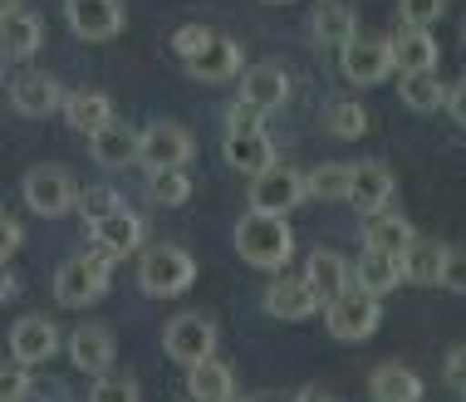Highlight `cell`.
I'll return each mask as SVG.
<instances>
[{
    "mask_svg": "<svg viewBox=\"0 0 466 402\" xmlns=\"http://www.w3.org/2000/svg\"><path fill=\"white\" fill-rule=\"evenodd\" d=\"M69 363L79 373H108L113 368V354H118V344H113V334L104 329V324H79V329L69 334Z\"/></svg>",
    "mask_w": 466,
    "mask_h": 402,
    "instance_id": "ac0fdd59",
    "label": "cell"
},
{
    "mask_svg": "<svg viewBox=\"0 0 466 402\" xmlns=\"http://www.w3.org/2000/svg\"><path fill=\"white\" fill-rule=\"evenodd\" d=\"M398 15H402V25L432 30V25L447 15V0H398Z\"/></svg>",
    "mask_w": 466,
    "mask_h": 402,
    "instance_id": "d590c367",
    "label": "cell"
},
{
    "mask_svg": "<svg viewBox=\"0 0 466 402\" xmlns=\"http://www.w3.org/2000/svg\"><path fill=\"white\" fill-rule=\"evenodd\" d=\"M187 397H197V402H231L236 397V373L226 368L217 354L187 363Z\"/></svg>",
    "mask_w": 466,
    "mask_h": 402,
    "instance_id": "44dd1931",
    "label": "cell"
},
{
    "mask_svg": "<svg viewBox=\"0 0 466 402\" xmlns=\"http://www.w3.org/2000/svg\"><path fill=\"white\" fill-rule=\"evenodd\" d=\"M412 221L408 216H398V211H388V206H378V211H363V246H373V250H388V256H402V250L412 246Z\"/></svg>",
    "mask_w": 466,
    "mask_h": 402,
    "instance_id": "7402d4cb",
    "label": "cell"
},
{
    "mask_svg": "<svg viewBox=\"0 0 466 402\" xmlns=\"http://www.w3.org/2000/svg\"><path fill=\"white\" fill-rule=\"evenodd\" d=\"M20 241H25V231H20V221L15 216H5L0 211V260H10L20 250Z\"/></svg>",
    "mask_w": 466,
    "mask_h": 402,
    "instance_id": "60d3db41",
    "label": "cell"
},
{
    "mask_svg": "<svg viewBox=\"0 0 466 402\" xmlns=\"http://www.w3.org/2000/svg\"><path fill=\"white\" fill-rule=\"evenodd\" d=\"M339 74L354 89H373L393 74V49H388V40H373V35H354V40L339 45Z\"/></svg>",
    "mask_w": 466,
    "mask_h": 402,
    "instance_id": "ba28073f",
    "label": "cell"
},
{
    "mask_svg": "<svg viewBox=\"0 0 466 402\" xmlns=\"http://www.w3.org/2000/svg\"><path fill=\"white\" fill-rule=\"evenodd\" d=\"M324 133L339 137V143H359L369 133V108L354 104V98H329L324 104Z\"/></svg>",
    "mask_w": 466,
    "mask_h": 402,
    "instance_id": "1f68e13d",
    "label": "cell"
},
{
    "mask_svg": "<svg viewBox=\"0 0 466 402\" xmlns=\"http://www.w3.org/2000/svg\"><path fill=\"white\" fill-rule=\"evenodd\" d=\"M369 397L373 402H418L422 397V378L402 363H378L369 373Z\"/></svg>",
    "mask_w": 466,
    "mask_h": 402,
    "instance_id": "f1b7e54d",
    "label": "cell"
},
{
    "mask_svg": "<svg viewBox=\"0 0 466 402\" xmlns=\"http://www.w3.org/2000/svg\"><path fill=\"white\" fill-rule=\"evenodd\" d=\"M74 206H79V216L84 221H98V216H108V211H118L123 206V196L113 192V186H79V196H74Z\"/></svg>",
    "mask_w": 466,
    "mask_h": 402,
    "instance_id": "e575fe53",
    "label": "cell"
},
{
    "mask_svg": "<svg viewBox=\"0 0 466 402\" xmlns=\"http://www.w3.org/2000/svg\"><path fill=\"white\" fill-rule=\"evenodd\" d=\"M447 383H451V393L466 397V348H451V358H447Z\"/></svg>",
    "mask_w": 466,
    "mask_h": 402,
    "instance_id": "7bdbcfd3",
    "label": "cell"
},
{
    "mask_svg": "<svg viewBox=\"0 0 466 402\" xmlns=\"http://www.w3.org/2000/svg\"><path fill=\"white\" fill-rule=\"evenodd\" d=\"M442 285H447V290H461V295H466V250H451V246H447Z\"/></svg>",
    "mask_w": 466,
    "mask_h": 402,
    "instance_id": "ab89813d",
    "label": "cell"
},
{
    "mask_svg": "<svg viewBox=\"0 0 466 402\" xmlns=\"http://www.w3.org/2000/svg\"><path fill=\"white\" fill-rule=\"evenodd\" d=\"M388 49H393V69L408 74V69H437V40L432 30H418V25H402V30L388 40Z\"/></svg>",
    "mask_w": 466,
    "mask_h": 402,
    "instance_id": "d4e9b609",
    "label": "cell"
},
{
    "mask_svg": "<svg viewBox=\"0 0 466 402\" xmlns=\"http://www.w3.org/2000/svg\"><path fill=\"white\" fill-rule=\"evenodd\" d=\"M354 285L359 290H369V295H393L398 285H402V266H398V256H388V250H373V246H363V256L354 260Z\"/></svg>",
    "mask_w": 466,
    "mask_h": 402,
    "instance_id": "603a6c76",
    "label": "cell"
},
{
    "mask_svg": "<svg viewBox=\"0 0 466 402\" xmlns=\"http://www.w3.org/2000/svg\"><path fill=\"white\" fill-rule=\"evenodd\" d=\"M305 196L314 201H344L349 196V162H319L305 172Z\"/></svg>",
    "mask_w": 466,
    "mask_h": 402,
    "instance_id": "d6a6232c",
    "label": "cell"
},
{
    "mask_svg": "<svg viewBox=\"0 0 466 402\" xmlns=\"http://www.w3.org/2000/svg\"><path fill=\"white\" fill-rule=\"evenodd\" d=\"M89 157L98 167H133L137 162V128L123 118H108L98 133H89Z\"/></svg>",
    "mask_w": 466,
    "mask_h": 402,
    "instance_id": "d6986e66",
    "label": "cell"
},
{
    "mask_svg": "<svg viewBox=\"0 0 466 402\" xmlns=\"http://www.w3.org/2000/svg\"><path fill=\"white\" fill-rule=\"evenodd\" d=\"M65 20H69V30L79 35V40L104 45V40H113V35H123L128 10H123V0H65Z\"/></svg>",
    "mask_w": 466,
    "mask_h": 402,
    "instance_id": "9c48e42d",
    "label": "cell"
},
{
    "mask_svg": "<svg viewBox=\"0 0 466 402\" xmlns=\"http://www.w3.org/2000/svg\"><path fill=\"white\" fill-rule=\"evenodd\" d=\"M314 309H319V299H314V290L305 285V275H280V270H275V280L266 290V314H270V319L299 324V319H309Z\"/></svg>",
    "mask_w": 466,
    "mask_h": 402,
    "instance_id": "2e32d148",
    "label": "cell"
},
{
    "mask_svg": "<svg viewBox=\"0 0 466 402\" xmlns=\"http://www.w3.org/2000/svg\"><path fill=\"white\" fill-rule=\"evenodd\" d=\"M354 280V275H349V260L339 256V250H309V260H305V285L314 290V299H334L339 290H344V285Z\"/></svg>",
    "mask_w": 466,
    "mask_h": 402,
    "instance_id": "484cf974",
    "label": "cell"
},
{
    "mask_svg": "<svg viewBox=\"0 0 466 402\" xmlns=\"http://www.w3.org/2000/svg\"><path fill=\"white\" fill-rule=\"evenodd\" d=\"M241 98L250 108H260V113H275L289 98V74L280 65H256V69H246V79H241Z\"/></svg>",
    "mask_w": 466,
    "mask_h": 402,
    "instance_id": "cb8c5ba5",
    "label": "cell"
},
{
    "mask_svg": "<svg viewBox=\"0 0 466 402\" xmlns=\"http://www.w3.org/2000/svg\"><path fill=\"white\" fill-rule=\"evenodd\" d=\"M359 35V15L349 5H339V0H324L319 10H314V20H309V40L314 45H329L339 49L344 40H354Z\"/></svg>",
    "mask_w": 466,
    "mask_h": 402,
    "instance_id": "f546056e",
    "label": "cell"
},
{
    "mask_svg": "<svg viewBox=\"0 0 466 402\" xmlns=\"http://www.w3.org/2000/svg\"><path fill=\"white\" fill-rule=\"evenodd\" d=\"M147 196H153L157 206H187V196H192V177H187V167L147 172Z\"/></svg>",
    "mask_w": 466,
    "mask_h": 402,
    "instance_id": "836d02e7",
    "label": "cell"
},
{
    "mask_svg": "<svg viewBox=\"0 0 466 402\" xmlns=\"http://www.w3.org/2000/svg\"><path fill=\"white\" fill-rule=\"evenodd\" d=\"M45 45V20L35 10L5 5L0 10V59H30Z\"/></svg>",
    "mask_w": 466,
    "mask_h": 402,
    "instance_id": "9a60e30c",
    "label": "cell"
},
{
    "mask_svg": "<svg viewBox=\"0 0 466 402\" xmlns=\"http://www.w3.org/2000/svg\"><path fill=\"white\" fill-rule=\"evenodd\" d=\"M266 5H289V0H266Z\"/></svg>",
    "mask_w": 466,
    "mask_h": 402,
    "instance_id": "bcb514c9",
    "label": "cell"
},
{
    "mask_svg": "<svg viewBox=\"0 0 466 402\" xmlns=\"http://www.w3.org/2000/svg\"><path fill=\"white\" fill-rule=\"evenodd\" d=\"M10 108L20 118H49V113L65 108V89H59L55 74H40V69H25L10 79Z\"/></svg>",
    "mask_w": 466,
    "mask_h": 402,
    "instance_id": "8fae6325",
    "label": "cell"
},
{
    "mask_svg": "<svg viewBox=\"0 0 466 402\" xmlns=\"http://www.w3.org/2000/svg\"><path fill=\"white\" fill-rule=\"evenodd\" d=\"M236 256L256 270H285L289 256H295V231H289L285 216L246 211V216L236 221Z\"/></svg>",
    "mask_w": 466,
    "mask_h": 402,
    "instance_id": "6da1fadb",
    "label": "cell"
},
{
    "mask_svg": "<svg viewBox=\"0 0 466 402\" xmlns=\"http://www.w3.org/2000/svg\"><path fill=\"white\" fill-rule=\"evenodd\" d=\"M221 157H226V167H236L250 177V172H260L266 162H275V147H270L266 128H226Z\"/></svg>",
    "mask_w": 466,
    "mask_h": 402,
    "instance_id": "ffe728a7",
    "label": "cell"
},
{
    "mask_svg": "<svg viewBox=\"0 0 466 402\" xmlns=\"http://www.w3.org/2000/svg\"><path fill=\"white\" fill-rule=\"evenodd\" d=\"M197 285V260L182 246H147L137 256V290L153 299H177Z\"/></svg>",
    "mask_w": 466,
    "mask_h": 402,
    "instance_id": "277c9868",
    "label": "cell"
},
{
    "mask_svg": "<svg viewBox=\"0 0 466 402\" xmlns=\"http://www.w3.org/2000/svg\"><path fill=\"white\" fill-rule=\"evenodd\" d=\"M89 236L104 256L123 260V256H133V250H143V216L128 206H118V211H108V216L89 221Z\"/></svg>",
    "mask_w": 466,
    "mask_h": 402,
    "instance_id": "5bb4252c",
    "label": "cell"
},
{
    "mask_svg": "<svg viewBox=\"0 0 466 402\" xmlns=\"http://www.w3.org/2000/svg\"><path fill=\"white\" fill-rule=\"evenodd\" d=\"M305 201V172L285 167V162H266L250 172V211H270V216H289Z\"/></svg>",
    "mask_w": 466,
    "mask_h": 402,
    "instance_id": "8992f818",
    "label": "cell"
},
{
    "mask_svg": "<svg viewBox=\"0 0 466 402\" xmlns=\"http://www.w3.org/2000/svg\"><path fill=\"white\" fill-rule=\"evenodd\" d=\"M192 157H197V137L187 133L182 123H172V118H157V123H147V128L137 133V162H143L147 172L187 167Z\"/></svg>",
    "mask_w": 466,
    "mask_h": 402,
    "instance_id": "52a82bcc",
    "label": "cell"
},
{
    "mask_svg": "<svg viewBox=\"0 0 466 402\" xmlns=\"http://www.w3.org/2000/svg\"><path fill=\"white\" fill-rule=\"evenodd\" d=\"M182 65L201 84H226V79H236V74L246 69V49L236 45V40H226V35H211V40L201 45L192 59H182Z\"/></svg>",
    "mask_w": 466,
    "mask_h": 402,
    "instance_id": "4fadbf2b",
    "label": "cell"
},
{
    "mask_svg": "<svg viewBox=\"0 0 466 402\" xmlns=\"http://www.w3.org/2000/svg\"><path fill=\"white\" fill-rule=\"evenodd\" d=\"M398 266H402V280H412V285H442L447 246H442V241H422V236H412V246L398 256Z\"/></svg>",
    "mask_w": 466,
    "mask_h": 402,
    "instance_id": "83f0119b",
    "label": "cell"
},
{
    "mask_svg": "<svg viewBox=\"0 0 466 402\" xmlns=\"http://www.w3.org/2000/svg\"><path fill=\"white\" fill-rule=\"evenodd\" d=\"M461 40H466V30H461Z\"/></svg>",
    "mask_w": 466,
    "mask_h": 402,
    "instance_id": "c3c4849f",
    "label": "cell"
},
{
    "mask_svg": "<svg viewBox=\"0 0 466 402\" xmlns=\"http://www.w3.org/2000/svg\"><path fill=\"white\" fill-rule=\"evenodd\" d=\"M398 94H402V104H408L412 113H437L442 98H447V84L437 79V69H408L402 84H398Z\"/></svg>",
    "mask_w": 466,
    "mask_h": 402,
    "instance_id": "4dcf8cb0",
    "label": "cell"
},
{
    "mask_svg": "<svg viewBox=\"0 0 466 402\" xmlns=\"http://www.w3.org/2000/svg\"><path fill=\"white\" fill-rule=\"evenodd\" d=\"M20 192H25V206H30L35 216L55 221V216H69V211H74L79 182H74V177H69V167H59V162H40V167L25 172Z\"/></svg>",
    "mask_w": 466,
    "mask_h": 402,
    "instance_id": "5b68a950",
    "label": "cell"
},
{
    "mask_svg": "<svg viewBox=\"0 0 466 402\" xmlns=\"http://www.w3.org/2000/svg\"><path fill=\"white\" fill-rule=\"evenodd\" d=\"M442 108H447L451 118H457L461 128H466V79H457V84H451V89H447V98H442Z\"/></svg>",
    "mask_w": 466,
    "mask_h": 402,
    "instance_id": "ee69618b",
    "label": "cell"
},
{
    "mask_svg": "<svg viewBox=\"0 0 466 402\" xmlns=\"http://www.w3.org/2000/svg\"><path fill=\"white\" fill-rule=\"evenodd\" d=\"M59 354V329L55 319H45V314H25V319L10 329V358L25 363V368H40Z\"/></svg>",
    "mask_w": 466,
    "mask_h": 402,
    "instance_id": "7c38bea8",
    "label": "cell"
},
{
    "mask_svg": "<svg viewBox=\"0 0 466 402\" xmlns=\"http://www.w3.org/2000/svg\"><path fill=\"white\" fill-rule=\"evenodd\" d=\"M108 280H113V256L104 250H84V256H69L65 266L55 270V299L65 309H89L108 295Z\"/></svg>",
    "mask_w": 466,
    "mask_h": 402,
    "instance_id": "3957f363",
    "label": "cell"
},
{
    "mask_svg": "<svg viewBox=\"0 0 466 402\" xmlns=\"http://www.w3.org/2000/svg\"><path fill=\"white\" fill-rule=\"evenodd\" d=\"M207 40H211V30H207V25H182V30L172 35V49H177V59H192V55H197V49L207 45Z\"/></svg>",
    "mask_w": 466,
    "mask_h": 402,
    "instance_id": "f35d334b",
    "label": "cell"
},
{
    "mask_svg": "<svg viewBox=\"0 0 466 402\" xmlns=\"http://www.w3.org/2000/svg\"><path fill=\"white\" fill-rule=\"evenodd\" d=\"M15 290H20V280H15V270L5 266V260H0V305H5V299H15Z\"/></svg>",
    "mask_w": 466,
    "mask_h": 402,
    "instance_id": "f6af8a7d",
    "label": "cell"
},
{
    "mask_svg": "<svg viewBox=\"0 0 466 402\" xmlns=\"http://www.w3.org/2000/svg\"><path fill=\"white\" fill-rule=\"evenodd\" d=\"M260 118H266V113L250 108L241 98V104H231V113H226V128H260Z\"/></svg>",
    "mask_w": 466,
    "mask_h": 402,
    "instance_id": "b9f144b4",
    "label": "cell"
},
{
    "mask_svg": "<svg viewBox=\"0 0 466 402\" xmlns=\"http://www.w3.org/2000/svg\"><path fill=\"white\" fill-rule=\"evenodd\" d=\"M398 192V177H393V167H383V162H354L349 167V196L344 201H354L359 211H378V206H388Z\"/></svg>",
    "mask_w": 466,
    "mask_h": 402,
    "instance_id": "e0dca14e",
    "label": "cell"
},
{
    "mask_svg": "<svg viewBox=\"0 0 466 402\" xmlns=\"http://www.w3.org/2000/svg\"><path fill=\"white\" fill-rule=\"evenodd\" d=\"M59 113H65V123H69L74 133H84V137L98 133L108 118H118V113H113V98H108V94H98V89L65 94V108H59Z\"/></svg>",
    "mask_w": 466,
    "mask_h": 402,
    "instance_id": "4316f807",
    "label": "cell"
},
{
    "mask_svg": "<svg viewBox=\"0 0 466 402\" xmlns=\"http://www.w3.org/2000/svg\"><path fill=\"white\" fill-rule=\"evenodd\" d=\"M319 309H324V329H329V338H339V344H369L378 334V324H383L378 295L359 290L354 280H349L334 299H324Z\"/></svg>",
    "mask_w": 466,
    "mask_h": 402,
    "instance_id": "7a4b0ae2",
    "label": "cell"
},
{
    "mask_svg": "<svg viewBox=\"0 0 466 402\" xmlns=\"http://www.w3.org/2000/svg\"><path fill=\"white\" fill-rule=\"evenodd\" d=\"M0 5H15V0H0Z\"/></svg>",
    "mask_w": 466,
    "mask_h": 402,
    "instance_id": "7dc6e473",
    "label": "cell"
},
{
    "mask_svg": "<svg viewBox=\"0 0 466 402\" xmlns=\"http://www.w3.org/2000/svg\"><path fill=\"white\" fill-rule=\"evenodd\" d=\"M94 402H137L143 397V387H137L133 378H108V373H98V383L89 387Z\"/></svg>",
    "mask_w": 466,
    "mask_h": 402,
    "instance_id": "8d00e7d4",
    "label": "cell"
},
{
    "mask_svg": "<svg viewBox=\"0 0 466 402\" xmlns=\"http://www.w3.org/2000/svg\"><path fill=\"white\" fill-rule=\"evenodd\" d=\"M30 397V368L25 363H0V402Z\"/></svg>",
    "mask_w": 466,
    "mask_h": 402,
    "instance_id": "74e56055",
    "label": "cell"
},
{
    "mask_svg": "<svg viewBox=\"0 0 466 402\" xmlns=\"http://www.w3.org/2000/svg\"><path fill=\"white\" fill-rule=\"evenodd\" d=\"M162 348H167L172 363H197L207 354H217V324L207 319V314H177V319L162 329Z\"/></svg>",
    "mask_w": 466,
    "mask_h": 402,
    "instance_id": "30bf717a",
    "label": "cell"
}]
</instances>
